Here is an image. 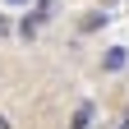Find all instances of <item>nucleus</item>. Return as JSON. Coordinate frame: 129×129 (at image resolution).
<instances>
[{"mask_svg": "<svg viewBox=\"0 0 129 129\" xmlns=\"http://www.w3.org/2000/svg\"><path fill=\"white\" fill-rule=\"evenodd\" d=\"M0 129H14V124H9V115H0Z\"/></svg>", "mask_w": 129, "mask_h": 129, "instance_id": "5", "label": "nucleus"}, {"mask_svg": "<svg viewBox=\"0 0 129 129\" xmlns=\"http://www.w3.org/2000/svg\"><path fill=\"white\" fill-rule=\"evenodd\" d=\"M124 64H129V46H111V51L102 55V69H106V74H120Z\"/></svg>", "mask_w": 129, "mask_h": 129, "instance_id": "1", "label": "nucleus"}, {"mask_svg": "<svg viewBox=\"0 0 129 129\" xmlns=\"http://www.w3.org/2000/svg\"><path fill=\"white\" fill-rule=\"evenodd\" d=\"M92 115H97V106H92V102H78V106H74V115H69V129H88Z\"/></svg>", "mask_w": 129, "mask_h": 129, "instance_id": "2", "label": "nucleus"}, {"mask_svg": "<svg viewBox=\"0 0 129 129\" xmlns=\"http://www.w3.org/2000/svg\"><path fill=\"white\" fill-rule=\"evenodd\" d=\"M14 32H19V23H14L9 14H0V37H14Z\"/></svg>", "mask_w": 129, "mask_h": 129, "instance_id": "4", "label": "nucleus"}, {"mask_svg": "<svg viewBox=\"0 0 129 129\" xmlns=\"http://www.w3.org/2000/svg\"><path fill=\"white\" fill-rule=\"evenodd\" d=\"M106 19H111V14H97V9H92V14H88L78 28H83V32H97V28H106Z\"/></svg>", "mask_w": 129, "mask_h": 129, "instance_id": "3", "label": "nucleus"}]
</instances>
